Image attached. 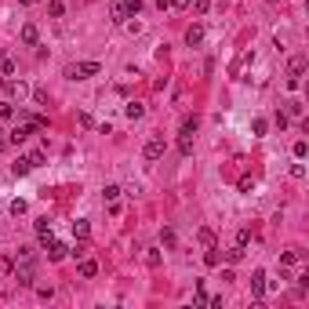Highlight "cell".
<instances>
[{
    "mask_svg": "<svg viewBox=\"0 0 309 309\" xmlns=\"http://www.w3.org/2000/svg\"><path fill=\"white\" fill-rule=\"evenodd\" d=\"M138 11H142V0H113L109 4L113 22H127V18H135Z\"/></svg>",
    "mask_w": 309,
    "mask_h": 309,
    "instance_id": "cell-1",
    "label": "cell"
},
{
    "mask_svg": "<svg viewBox=\"0 0 309 309\" xmlns=\"http://www.w3.org/2000/svg\"><path fill=\"white\" fill-rule=\"evenodd\" d=\"M98 73V62H69L66 66V76L69 80H88V76Z\"/></svg>",
    "mask_w": 309,
    "mask_h": 309,
    "instance_id": "cell-2",
    "label": "cell"
},
{
    "mask_svg": "<svg viewBox=\"0 0 309 309\" xmlns=\"http://www.w3.org/2000/svg\"><path fill=\"white\" fill-rule=\"evenodd\" d=\"M15 280L22 284V288H33V258H15Z\"/></svg>",
    "mask_w": 309,
    "mask_h": 309,
    "instance_id": "cell-3",
    "label": "cell"
},
{
    "mask_svg": "<svg viewBox=\"0 0 309 309\" xmlns=\"http://www.w3.org/2000/svg\"><path fill=\"white\" fill-rule=\"evenodd\" d=\"M302 73H306V55H295V58H291V76H288V88L291 91L302 88Z\"/></svg>",
    "mask_w": 309,
    "mask_h": 309,
    "instance_id": "cell-4",
    "label": "cell"
},
{
    "mask_svg": "<svg viewBox=\"0 0 309 309\" xmlns=\"http://www.w3.org/2000/svg\"><path fill=\"white\" fill-rule=\"evenodd\" d=\"M142 157H145V160H149V164H157V160H160V157H164V138H160V135H153V138H149V142H145V149H142Z\"/></svg>",
    "mask_w": 309,
    "mask_h": 309,
    "instance_id": "cell-5",
    "label": "cell"
},
{
    "mask_svg": "<svg viewBox=\"0 0 309 309\" xmlns=\"http://www.w3.org/2000/svg\"><path fill=\"white\" fill-rule=\"evenodd\" d=\"M266 291H269V276H266V269H254V273H251V295H254V298H262Z\"/></svg>",
    "mask_w": 309,
    "mask_h": 309,
    "instance_id": "cell-6",
    "label": "cell"
},
{
    "mask_svg": "<svg viewBox=\"0 0 309 309\" xmlns=\"http://www.w3.org/2000/svg\"><path fill=\"white\" fill-rule=\"evenodd\" d=\"M29 135H33V127H29V124H18L15 131H7V145H22Z\"/></svg>",
    "mask_w": 309,
    "mask_h": 309,
    "instance_id": "cell-7",
    "label": "cell"
},
{
    "mask_svg": "<svg viewBox=\"0 0 309 309\" xmlns=\"http://www.w3.org/2000/svg\"><path fill=\"white\" fill-rule=\"evenodd\" d=\"M22 91H26V84H22V80H15V76H4V95H7V98H15V95L22 98Z\"/></svg>",
    "mask_w": 309,
    "mask_h": 309,
    "instance_id": "cell-8",
    "label": "cell"
},
{
    "mask_svg": "<svg viewBox=\"0 0 309 309\" xmlns=\"http://www.w3.org/2000/svg\"><path fill=\"white\" fill-rule=\"evenodd\" d=\"M200 40H204V26H200V22H193V26L185 29V44H189V48H197Z\"/></svg>",
    "mask_w": 309,
    "mask_h": 309,
    "instance_id": "cell-9",
    "label": "cell"
},
{
    "mask_svg": "<svg viewBox=\"0 0 309 309\" xmlns=\"http://www.w3.org/2000/svg\"><path fill=\"white\" fill-rule=\"evenodd\" d=\"M66 254H69V247H66V244H58V240H51V244H48V258H51V262H62Z\"/></svg>",
    "mask_w": 309,
    "mask_h": 309,
    "instance_id": "cell-10",
    "label": "cell"
},
{
    "mask_svg": "<svg viewBox=\"0 0 309 309\" xmlns=\"http://www.w3.org/2000/svg\"><path fill=\"white\" fill-rule=\"evenodd\" d=\"M29 171H33V164H29V157H18V160H15V164H11V175H15V179H22V175H29Z\"/></svg>",
    "mask_w": 309,
    "mask_h": 309,
    "instance_id": "cell-11",
    "label": "cell"
},
{
    "mask_svg": "<svg viewBox=\"0 0 309 309\" xmlns=\"http://www.w3.org/2000/svg\"><path fill=\"white\" fill-rule=\"evenodd\" d=\"M36 236H40L44 247L51 244V222H48V218H36Z\"/></svg>",
    "mask_w": 309,
    "mask_h": 309,
    "instance_id": "cell-12",
    "label": "cell"
},
{
    "mask_svg": "<svg viewBox=\"0 0 309 309\" xmlns=\"http://www.w3.org/2000/svg\"><path fill=\"white\" fill-rule=\"evenodd\" d=\"M40 40V29L33 26V22H26V26H22V44H36Z\"/></svg>",
    "mask_w": 309,
    "mask_h": 309,
    "instance_id": "cell-13",
    "label": "cell"
},
{
    "mask_svg": "<svg viewBox=\"0 0 309 309\" xmlns=\"http://www.w3.org/2000/svg\"><path fill=\"white\" fill-rule=\"evenodd\" d=\"M142 113H145L142 102H127V106H124V117H127V120H142Z\"/></svg>",
    "mask_w": 309,
    "mask_h": 309,
    "instance_id": "cell-14",
    "label": "cell"
},
{
    "mask_svg": "<svg viewBox=\"0 0 309 309\" xmlns=\"http://www.w3.org/2000/svg\"><path fill=\"white\" fill-rule=\"evenodd\" d=\"M298 258H302L298 251H284V254H280V269H284V273H288V269H295Z\"/></svg>",
    "mask_w": 309,
    "mask_h": 309,
    "instance_id": "cell-15",
    "label": "cell"
},
{
    "mask_svg": "<svg viewBox=\"0 0 309 309\" xmlns=\"http://www.w3.org/2000/svg\"><path fill=\"white\" fill-rule=\"evenodd\" d=\"M284 113H288V120H291V117H295V120H302V113H306V106H302V102H295V98H291V102H288V106H284Z\"/></svg>",
    "mask_w": 309,
    "mask_h": 309,
    "instance_id": "cell-16",
    "label": "cell"
},
{
    "mask_svg": "<svg viewBox=\"0 0 309 309\" xmlns=\"http://www.w3.org/2000/svg\"><path fill=\"white\" fill-rule=\"evenodd\" d=\"M73 236H76V240H88V236H91V226H88L84 218H76V222H73Z\"/></svg>",
    "mask_w": 309,
    "mask_h": 309,
    "instance_id": "cell-17",
    "label": "cell"
},
{
    "mask_svg": "<svg viewBox=\"0 0 309 309\" xmlns=\"http://www.w3.org/2000/svg\"><path fill=\"white\" fill-rule=\"evenodd\" d=\"M226 262H229V266H240V262H244V247H240V244H233V247L226 251Z\"/></svg>",
    "mask_w": 309,
    "mask_h": 309,
    "instance_id": "cell-18",
    "label": "cell"
},
{
    "mask_svg": "<svg viewBox=\"0 0 309 309\" xmlns=\"http://www.w3.org/2000/svg\"><path fill=\"white\" fill-rule=\"evenodd\" d=\"M48 15L51 18H62V15H66V4H62V0H48Z\"/></svg>",
    "mask_w": 309,
    "mask_h": 309,
    "instance_id": "cell-19",
    "label": "cell"
},
{
    "mask_svg": "<svg viewBox=\"0 0 309 309\" xmlns=\"http://www.w3.org/2000/svg\"><path fill=\"white\" fill-rule=\"evenodd\" d=\"M197 127H200V120H197V117H185V120H182V135H189V138H193V135H197Z\"/></svg>",
    "mask_w": 309,
    "mask_h": 309,
    "instance_id": "cell-20",
    "label": "cell"
},
{
    "mask_svg": "<svg viewBox=\"0 0 309 309\" xmlns=\"http://www.w3.org/2000/svg\"><path fill=\"white\" fill-rule=\"evenodd\" d=\"M218 262H222V258H218V247L211 244V247L204 251V266H218Z\"/></svg>",
    "mask_w": 309,
    "mask_h": 309,
    "instance_id": "cell-21",
    "label": "cell"
},
{
    "mask_svg": "<svg viewBox=\"0 0 309 309\" xmlns=\"http://www.w3.org/2000/svg\"><path fill=\"white\" fill-rule=\"evenodd\" d=\"M179 153H182V157H189V153H193V138L189 135H179Z\"/></svg>",
    "mask_w": 309,
    "mask_h": 309,
    "instance_id": "cell-22",
    "label": "cell"
},
{
    "mask_svg": "<svg viewBox=\"0 0 309 309\" xmlns=\"http://www.w3.org/2000/svg\"><path fill=\"white\" fill-rule=\"evenodd\" d=\"M7 211L18 218V215H26V211H29V204H26V200H11V207H7Z\"/></svg>",
    "mask_w": 309,
    "mask_h": 309,
    "instance_id": "cell-23",
    "label": "cell"
},
{
    "mask_svg": "<svg viewBox=\"0 0 309 309\" xmlns=\"http://www.w3.org/2000/svg\"><path fill=\"white\" fill-rule=\"evenodd\" d=\"M95 273H98V262H91V258L80 262V276H95Z\"/></svg>",
    "mask_w": 309,
    "mask_h": 309,
    "instance_id": "cell-24",
    "label": "cell"
},
{
    "mask_svg": "<svg viewBox=\"0 0 309 309\" xmlns=\"http://www.w3.org/2000/svg\"><path fill=\"white\" fill-rule=\"evenodd\" d=\"M15 117V102H0V120H11Z\"/></svg>",
    "mask_w": 309,
    "mask_h": 309,
    "instance_id": "cell-25",
    "label": "cell"
},
{
    "mask_svg": "<svg viewBox=\"0 0 309 309\" xmlns=\"http://www.w3.org/2000/svg\"><path fill=\"white\" fill-rule=\"evenodd\" d=\"M0 73H4V76H15V58H0Z\"/></svg>",
    "mask_w": 309,
    "mask_h": 309,
    "instance_id": "cell-26",
    "label": "cell"
},
{
    "mask_svg": "<svg viewBox=\"0 0 309 309\" xmlns=\"http://www.w3.org/2000/svg\"><path fill=\"white\" fill-rule=\"evenodd\" d=\"M160 244H164V247H175V229H160Z\"/></svg>",
    "mask_w": 309,
    "mask_h": 309,
    "instance_id": "cell-27",
    "label": "cell"
},
{
    "mask_svg": "<svg viewBox=\"0 0 309 309\" xmlns=\"http://www.w3.org/2000/svg\"><path fill=\"white\" fill-rule=\"evenodd\" d=\"M266 127H269V124L262 120V117H254V120H251V131H254V135H266Z\"/></svg>",
    "mask_w": 309,
    "mask_h": 309,
    "instance_id": "cell-28",
    "label": "cell"
},
{
    "mask_svg": "<svg viewBox=\"0 0 309 309\" xmlns=\"http://www.w3.org/2000/svg\"><path fill=\"white\" fill-rule=\"evenodd\" d=\"M102 197H106V200H120V185H106Z\"/></svg>",
    "mask_w": 309,
    "mask_h": 309,
    "instance_id": "cell-29",
    "label": "cell"
},
{
    "mask_svg": "<svg viewBox=\"0 0 309 309\" xmlns=\"http://www.w3.org/2000/svg\"><path fill=\"white\" fill-rule=\"evenodd\" d=\"M193 302H197V306H207V291H204V284H197V295H193Z\"/></svg>",
    "mask_w": 309,
    "mask_h": 309,
    "instance_id": "cell-30",
    "label": "cell"
},
{
    "mask_svg": "<svg viewBox=\"0 0 309 309\" xmlns=\"http://www.w3.org/2000/svg\"><path fill=\"white\" fill-rule=\"evenodd\" d=\"M197 236H200V244H204V247H211V244H215V233H211V229H200Z\"/></svg>",
    "mask_w": 309,
    "mask_h": 309,
    "instance_id": "cell-31",
    "label": "cell"
},
{
    "mask_svg": "<svg viewBox=\"0 0 309 309\" xmlns=\"http://www.w3.org/2000/svg\"><path fill=\"white\" fill-rule=\"evenodd\" d=\"M26 157H29V164H33V167H40V164H44V153H40V149H33V153H26Z\"/></svg>",
    "mask_w": 309,
    "mask_h": 309,
    "instance_id": "cell-32",
    "label": "cell"
},
{
    "mask_svg": "<svg viewBox=\"0 0 309 309\" xmlns=\"http://www.w3.org/2000/svg\"><path fill=\"white\" fill-rule=\"evenodd\" d=\"M145 262H149V266H160V251H157V247H149V254H145Z\"/></svg>",
    "mask_w": 309,
    "mask_h": 309,
    "instance_id": "cell-33",
    "label": "cell"
},
{
    "mask_svg": "<svg viewBox=\"0 0 309 309\" xmlns=\"http://www.w3.org/2000/svg\"><path fill=\"white\" fill-rule=\"evenodd\" d=\"M11 269H15V262H11V258H0V276H7Z\"/></svg>",
    "mask_w": 309,
    "mask_h": 309,
    "instance_id": "cell-34",
    "label": "cell"
},
{
    "mask_svg": "<svg viewBox=\"0 0 309 309\" xmlns=\"http://www.w3.org/2000/svg\"><path fill=\"white\" fill-rule=\"evenodd\" d=\"M273 120H276V127H280V131L288 127V113H284V109H276V117H273Z\"/></svg>",
    "mask_w": 309,
    "mask_h": 309,
    "instance_id": "cell-35",
    "label": "cell"
},
{
    "mask_svg": "<svg viewBox=\"0 0 309 309\" xmlns=\"http://www.w3.org/2000/svg\"><path fill=\"white\" fill-rule=\"evenodd\" d=\"M247 240H251V229H240V233H236V244L247 247Z\"/></svg>",
    "mask_w": 309,
    "mask_h": 309,
    "instance_id": "cell-36",
    "label": "cell"
},
{
    "mask_svg": "<svg viewBox=\"0 0 309 309\" xmlns=\"http://www.w3.org/2000/svg\"><path fill=\"white\" fill-rule=\"evenodd\" d=\"M33 98H36V106H44V102H48V95H44V88H33Z\"/></svg>",
    "mask_w": 309,
    "mask_h": 309,
    "instance_id": "cell-37",
    "label": "cell"
},
{
    "mask_svg": "<svg viewBox=\"0 0 309 309\" xmlns=\"http://www.w3.org/2000/svg\"><path fill=\"white\" fill-rule=\"evenodd\" d=\"M306 153H309V145H306V142H295V157H298V160H302V157H306Z\"/></svg>",
    "mask_w": 309,
    "mask_h": 309,
    "instance_id": "cell-38",
    "label": "cell"
},
{
    "mask_svg": "<svg viewBox=\"0 0 309 309\" xmlns=\"http://www.w3.org/2000/svg\"><path fill=\"white\" fill-rule=\"evenodd\" d=\"M207 7H211V0H197V15H204Z\"/></svg>",
    "mask_w": 309,
    "mask_h": 309,
    "instance_id": "cell-39",
    "label": "cell"
},
{
    "mask_svg": "<svg viewBox=\"0 0 309 309\" xmlns=\"http://www.w3.org/2000/svg\"><path fill=\"white\" fill-rule=\"evenodd\" d=\"M4 149H7V131L0 127V153H4Z\"/></svg>",
    "mask_w": 309,
    "mask_h": 309,
    "instance_id": "cell-40",
    "label": "cell"
},
{
    "mask_svg": "<svg viewBox=\"0 0 309 309\" xmlns=\"http://www.w3.org/2000/svg\"><path fill=\"white\" fill-rule=\"evenodd\" d=\"M193 0H171V7H189Z\"/></svg>",
    "mask_w": 309,
    "mask_h": 309,
    "instance_id": "cell-41",
    "label": "cell"
},
{
    "mask_svg": "<svg viewBox=\"0 0 309 309\" xmlns=\"http://www.w3.org/2000/svg\"><path fill=\"white\" fill-rule=\"evenodd\" d=\"M0 58H4V51H0Z\"/></svg>",
    "mask_w": 309,
    "mask_h": 309,
    "instance_id": "cell-42",
    "label": "cell"
}]
</instances>
